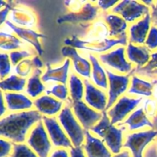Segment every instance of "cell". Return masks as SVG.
Returning a JSON list of instances; mask_svg holds the SVG:
<instances>
[{"label":"cell","mask_w":157,"mask_h":157,"mask_svg":"<svg viewBox=\"0 0 157 157\" xmlns=\"http://www.w3.org/2000/svg\"><path fill=\"white\" fill-rule=\"evenodd\" d=\"M43 118L38 110H29L20 113H11L2 118L0 123V134L2 137L22 143L31 127Z\"/></svg>","instance_id":"obj_1"},{"label":"cell","mask_w":157,"mask_h":157,"mask_svg":"<svg viewBox=\"0 0 157 157\" xmlns=\"http://www.w3.org/2000/svg\"><path fill=\"white\" fill-rule=\"evenodd\" d=\"M68 13L61 15L57 19L58 24L62 23H78L92 21L99 13V7L88 1H66Z\"/></svg>","instance_id":"obj_2"},{"label":"cell","mask_w":157,"mask_h":157,"mask_svg":"<svg viewBox=\"0 0 157 157\" xmlns=\"http://www.w3.org/2000/svg\"><path fill=\"white\" fill-rule=\"evenodd\" d=\"M91 130L104 140L112 153L116 155L120 153L123 147V130L112 125L106 111L103 112L99 122L91 128Z\"/></svg>","instance_id":"obj_3"},{"label":"cell","mask_w":157,"mask_h":157,"mask_svg":"<svg viewBox=\"0 0 157 157\" xmlns=\"http://www.w3.org/2000/svg\"><path fill=\"white\" fill-rule=\"evenodd\" d=\"M65 44L67 46H71L75 48L92 51L95 52H106L117 44L126 45L127 36H126V34H124L118 38L106 39L100 41H83V40L78 39L76 36H72L70 38H66L65 40Z\"/></svg>","instance_id":"obj_4"},{"label":"cell","mask_w":157,"mask_h":157,"mask_svg":"<svg viewBox=\"0 0 157 157\" xmlns=\"http://www.w3.org/2000/svg\"><path fill=\"white\" fill-rule=\"evenodd\" d=\"M58 119L74 147H81L84 141L85 133L73 116L71 109L69 107L62 109L61 113L58 114Z\"/></svg>","instance_id":"obj_5"},{"label":"cell","mask_w":157,"mask_h":157,"mask_svg":"<svg viewBox=\"0 0 157 157\" xmlns=\"http://www.w3.org/2000/svg\"><path fill=\"white\" fill-rule=\"evenodd\" d=\"M149 6L142 2L133 0H123L119 2L112 9V12L119 14L123 17L126 22H132L142 16H146L149 13Z\"/></svg>","instance_id":"obj_6"},{"label":"cell","mask_w":157,"mask_h":157,"mask_svg":"<svg viewBox=\"0 0 157 157\" xmlns=\"http://www.w3.org/2000/svg\"><path fill=\"white\" fill-rule=\"evenodd\" d=\"M27 144L37 153L38 157L49 156L52 145L42 122L39 121L36 127L32 130L27 140Z\"/></svg>","instance_id":"obj_7"},{"label":"cell","mask_w":157,"mask_h":157,"mask_svg":"<svg viewBox=\"0 0 157 157\" xmlns=\"http://www.w3.org/2000/svg\"><path fill=\"white\" fill-rule=\"evenodd\" d=\"M157 136V130H150L127 135L124 147L129 149L132 157H143L146 146Z\"/></svg>","instance_id":"obj_8"},{"label":"cell","mask_w":157,"mask_h":157,"mask_svg":"<svg viewBox=\"0 0 157 157\" xmlns=\"http://www.w3.org/2000/svg\"><path fill=\"white\" fill-rule=\"evenodd\" d=\"M109 80V98L106 109H109L116 101L119 97L126 92L129 83V75H119L106 71Z\"/></svg>","instance_id":"obj_9"},{"label":"cell","mask_w":157,"mask_h":157,"mask_svg":"<svg viewBox=\"0 0 157 157\" xmlns=\"http://www.w3.org/2000/svg\"><path fill=\"white\" fill-rule=\"evenodd\" d=\"M142 100L143 99L141 98H130L127 96H123L120 98L118 102L108 112V115L110 117L112 125L123 121L140 104Z\"/></svg>","instance_id":"obj_10"},{"label":"cell","mask_w":157,"mask_h":157,"mask_svg":"<svg viewBox=\"0 0 157 157\" xmlns=\"http://www.w3.org/2000/svg\"><path fill=\"white\" fill-rule=\"evenodd\" d=\"M99 58L103 64L121 73H129L132 68V64L126 60L125 48L123 47L117 48L109 53L100 55Z\"/></svg>","instance_id":"obj_11"},{"label":"cell","mask_w":157,"mask_h":157,"mask_svg":"<svg viewBox=\"0 0 157 157\" xmlns=\"http://www.w3.org/2000/svg\"><path fill=\"white\" fill-rule=\"evenodd\" d=\"M72 107L75 117L86 130H91L103 117V113L93 110L82 101H75Z\"/></svg>","instance_id":"obj_12"},{"label":"cell","mask_w":157,"mask_h":157,"mask_svg":"<svg viewBox=\"0 0 157 157\" xmlns=\"http://www.w3.org/2000/svg\"><path fill=\"white\" fill-rule=\"evenodd\" d=\"M43 121L51 141L55 147L72 148V142L62 130L55 118L43 117Z\"/></svg>","instance_id":"obj_13"},{"label":"cell","mask_w":157,"mask_h":157,"mask_svg":"<svg viewBox=\"0 0 157 157\" xmlns=\"http://www.w3.org/2000/svg\"><path fill=\"white\" fill-rule=\"evenodd\" d=\"M62 55L72 60L74 69L78 75L85 78H90L92 64L86 58L81 57L75 48L65 46L62 48Z\"/></svg>","instance_id":"obj_14"},{"label":"cell","mask_w":157,"mask_h":157,"mask_svg":"<svg viewBox=\"0 0 157 157\" xmlns=\"http://www.w3.org/2000/svg\"><path fill=\"white\" fill-rule=\"evenodd\" d=\"M86 86L85 101L92 108L100 111H105L107 107V96L101 90L91 84L88 80L84 81Z\"/></svg>","instance_id":"obj_15"},{"label":"cell","mask_w":157,"mask_h":157,"mask_svg":"<svg viewBox=\"0 0 157 157\" xmlns=\"http://www.w3.org/2000/svg\"><path fill=\"white\" fill-rule=\"evenodd\" d=\"M151 21L152 18L150 13H149L143 19L130 26L129 28L130 43L142 44L146 42L147 35L151 29Z\"/></svg>","instance_id":"obj_16"},{"label":"cell","mask_w":157,"mask_h":157,"mask_svg":"<svg viewBox=\"0 0 157 157\" xmlns=\"http://www.w3.org/2000/svg\"><path fill=\"white\" fill-rule=\"evenodd\" d=\"M6 24L7 25L12 29V31H13L18 36H19L22 39L25 40V41H27L28 43L32 44V45L35 48V50L37 51L38 55H42L44 52H43L41 43H40L39 41V38H44L45 37L42 34L38 33V32H35V31L32 30V29L18 27V26L15 25L14 23H12L11 21H9V20H7V21H6Z\"/></svg>","instance_id":"obj_17"},{"label":"cell","mask_w":157,"mask_h":157,"mask_svg":"<svg viewBox=\"0 0 157 157\" xmlns=\"http://www.w3.org/2000/svg\"><path fill=\"white\" fill-rule=\"evenodd\" d=\"M10 18L20 28L30 29L36 24V16L34 12L22 6L12 7L10 12Z\"/></svg>","instance_id":"obj_18"},{"label":"cell","mask_w":157,"mask_h":157,"mask_svg":"<svg viewBox=\"0 0 157 157\" xmlns=\"http://www.w3.org/2000/svg\"><path fill=\"white\" fill-rule=\"evenodd\" d=\"M86 144L84 150L87 157H112L110 152L103 141L92 136L88 130L85 131Z\"/></svg>","instance_id":"obj_19"},{"label":"cell","mask_w":157,"mask_h":157,"mask_svg":"<svg viewBox=\"0 0 157 157\" xmlns=\"http://www.w3.org/2000/svg\"><path fill=\"white\" fill-rule=\"evenodd\" d=\"M126 55L129 61L137 65V68H141L149 63L151 58L149 48L146 46H135L129 43L126 48Z\"/></svg>","instance_id":"obj_20"},{"label":"cell","mask_w":157,"mask_h":157,"mask_svg":"<svg viewBox=\"0 0 157 157\" xmlns=\"http://www.w3.org/2000/svg\"><path fill=\"white\" fill-rule=\"evenodd\" d=\"M34 105L42 114L54 116L61 110L62 103L49 95H43L34 101Z\"/></svg>","instance_id":"obj_21"},{"label":"cell","mask_w":157,"mask_h":157,"mask_svg":"<svg viewBox=\"0 0 157 157\" xmlns=\"http://www.w3.org/2000/svg\"><path fill=\"white\" fill-rule=\"evenodd\" d=\"M69 67H70V60L69 59H66L62 65L56 68H52L48 65L46 67V73L42 76V81L43 82L52 81L66 84L67 83Z\"/></svg>","instance_id":"obj_22"},{"label":"cell","mask_w":157,"mask_h":157,"mask_svg":"<svg viewBox=\"0 0 157 157\" xmlns=\"http://www.w3.org/2000/svg\"><path fill=\"white\" fill-rule=\"evenodd\" d=\"M4 96L9 110H29L33 106L32 101L22 94L5 93Z\"/></svg>","instance_id":"obj_23"},{"label":"cell","mask_w":157,"mask_h":157,"mask_svg":"<svg viewBox=\"0 0 157 157\" xmlns=\"http://www.w3.org/2000/svg\"><path fill=\"white\" fill-rule=\"evenodd\" d=\"M92 64V80L94 84L103 90L108 88V77L104 69L100 65L98 59L94 55H88Z\"/></svg>","instance_id":"obj_24"},{"label":"cell","mask_w":157,"mask_h":157,"mask_svg":"<svg viewBox=\"0 0 157 157\" xmlns=\"http://www.w3.org/2000/svg\"><path fill=\"white\" fill-rule=\"evenodd\" d=\"M128 126L130 131L138 130L143 127H153L154 125L145 113L143 108H139L134 111L123 123Z\"/></svg>","instance_id":"obj_25"},{"label":"cell","mask_w":157,"mask_h":157,"mask_svg":"<svg viewBox=\"0 0 157 157\" xmlns=\"http://www.w3.org/2000/svg\"><path fill=\"white\" fill-rule=\"evenodd\" d=\"M106 24L109 28V35L111 37L116 35H123L126 34V29L127 28V22L119 16L109 14L104 18Z\"/></svg>","instance_id":"obj_26"},{"label":"cell","mask_w":157,"mask_h":157,"mask_svg":"<svg viewBox=\"0 0 157 157\" xmlns=\"http://www.w3.org/2000/svg\"><path fill=\"white\" fill-rule=\"evenodd\" d=\"M132 83H131V87L129 88L128 93L132 94H139L144 95V96L149 97L152 95V90L154 88V85L152 83L149 81H144L136 76L132 77Z\"/></svg>","instance_id":"obj_27"},{"label":"cell","mask_w":157,"mask_h":157,"mask_svg":"<svg viewBox=\"0 0 157 157\" xmlns=\"http://www.w3.org/2000/svg\"><path fill=\"white\" fill-rule=\"evenodd\" d=\"M42 71L40 69H35L33 75L28 79L26 93L32 98H37L45 90L46 87L40 79Z\"/></svg>","instance_id":"obj_28"},{"label":"cell","mask_w":157,"mask_h":157,"mask_svg":"<svg viewBox=\"0 0 157 157\" xmlns=\"http://www.w3.org/2000/svg\"><path fill=\"white\" fill-rule=\"evenodd\" d=\"M26 80L16 75H11L1 81V89L5 91H22L24 90Z\"/></svg>","instance_id":"obj_29"},{"label":"cell","mask_w":157,"mask_h":157,"mask_svg":"<svg viewBox=\"0 0 157 157\" xmlns=\"http://www.w3.org/2000/svg\"><path fill=\"white\" fill-rule=\"evenodd\" d=\"M69 90L71 98L75 101H81L84 92V85L79 78L74 74H71L69 77Z\"/></svg>","instance_id":"obj_30"},{"label":"cell","mask_w":157,"mask_h":157,"mask_svg":"<svg viewBox=\"0 0 157 157\" xmlns=\"http://www.w3.org/2000/svg\"><path fill=\"white\" fill-rule=\"evenodd\" d=\"M1 43L0 48L2 51H11L21 48L22 42L14 35L1 32Z\"/></svg>","instance_id":"obj_31"},{"label":"cell","mask_w":157,"mask_h":157,"mask_svg":"<svg viewBox=\"0 0 157 157\" xmlns=\"http://www.w3.org/2000/svg\"><path fill=\"white\" fill-rule=\"evenodd\" d=\"M11 157H38L26 144H15Z\"/></svg>","instance_id":"obj_32"},{"label":"cell","mask_w":157,"mask_h":157,"mask_svg":"<svg viewBox=\"0 0 157 157\" xmlns=\"http://www.w3.org/2000/svg\"><path fill=\"white\" fill-rule=\"evenodd\" d=\"M33 67L34 66L32 60L24 59L15 66V72L21 78H24L29 76V75H30Z\"/></svg>","instance_id":"obj_33"},{"label":"cell","mask_w":157,"mask_h":157,"mask_svg":"<svg viewBox=\"0 0 157 157\" xmlns=\"http://www.w3.org/2000/svg\"><path fill=\"white\" fill-rule=\"evenodd\" d=\"M48 94H52L59 100L64 101L68 96V89L65 84H57L47 91Z\"/></svg>","instance_id":"obj_34"},{"label":"cell","mask_w":157,"mask_h":157,"mask_svg":"<svg viewBox=\"0 0 157 157\" xmlns=\"http://www.w3.org/2000/svg\"><path fill=\"white\" fill-rule=\"evenodd\" d=\"M145 44L149 50L157 49V27L155 25L151 27Z\"/></svg>","instance_id":"obj_35"},{"label":"cell","mask_w":157,"mask_h":157,"mask_svg":"<svg viewBox=\"0 0 157 157\" xmlns=\"http://www.w3.org/2000/svg\"><path fill=\"white\" fill-rule=\"evenodd\" d=\"M0 65H1V78H6L11 71V61L9 55L6 53H2L0 55Z\"/></svg>","instance_id":"obj_36"},{"label":"cell","mask_w":157,"mask_h":157,"mask_svg":"<svg viewBox=\"0 0 157 157\" xmlns=\"http://www.w3.org/2000/svg\"><path fill=\"white\" fill-rule=\"evenodd\" d=\"M157 69V51L155 52H153L151 54V58L149 60V63L141 68H137L135 70V72H138L140 75L141 74H147L151 73L152 71Z\"/></svg>","instance_id":"obj_37"},{"label":"cell","mask_w":157,"mask_h":157,"mask_svg":"<svg viewBox=\"0 0 157 157\" xmlns=\"http://www.w3.org/2000/svg\"><path fill=\"white\" fill-rule=\"evenodd\" d=\"M31 56V53L27 50H22V51H15V52H12L9 54V58L12 62V64L16 66L17 64L26 58H29Z\"/></svg>","instance_id":"obj_38"},{"label":"cell","mask_w":157,"mask_h":157,"mask_svg":"<svg viewBox=\"0 0 157 157\" xmlns=\"http://www.w3.org/2000/svg\"><path fill=\"white\" fill-rule=\"evenodd\" d=\"M143 109L146 116L153 117L157 113V101L152 99L146 100Z\"/></svg>","instance_id":"obj_39"},{"label":"cell","mask_w":157,"mask_h":157,"mask_svg":"<svg viewBox=\"0 0 157 157\" xmlns=\"http://www.w3.org/2000/svg\"><path fill=\"white\" fill-rule=\"evenodd\" d=\"M1 12H0V17H1V24L2 25L3 22H6L7 20V15H9V12L12 10V5L9 2H6L1 1Z\"/></svg>","instance_id":"obj_40"},{"label":"cell","mask_w":157,"mask_h":157,"mask_svg":"<svg viewBox=\"0 0 157 157\" xmlns=\"http://www.w3.org/2000/svg\"><path fill=\"white\" fill-rule=\"evenodd\" d=\"M0 145H1V152H0V156L1 157H8L12 150V144L6 140L2 139L0 140Z\"/></svg>","instance_id":"obj_41"},{"label":"cell","mask_w":157,"mask_h":157,"mask_svg":"<svg viewBox=\"0 0 157 157\" xmlns=\"http://www.w3.org/2000/svg\"><path fill=\"white\" fill-rule=\"evenodd\" d=\"M119 2L116 0H101V1H97L95 2L96 3V6L98 7H99L100 9H102L103 10H107V9H110L112 6H115V5L118 4Z\"/></svg>","instance_id":"obj_42"},{"label":"cell","mask_w":157,"mask_h":157,"mask_svg":"<svg viewBox=\"0 0 157 157\" xmlns=\"http://www.w3.org/2000/svg\"><path fill=\"white\" fill-rule=\"evenodd\" d=\"M71 157H86L81 147H72L70 150Z\"/></svg>","instance_id":"obj_43"},{"label":"cell","mask_w":157,"mask_h":157,"mask_svg":"<svg viewBox=\"0 0 157 157\" xmlns=\"http://www.w3.org/2000/svg\"><path fill=\"white\" fill-rule=\"evenodd\" d=\"M50 157H69L68 153L66 150H63V149H59V150H56L51 154Z\"/></svg>","instance_id":"obj_44"},{"label":"cell","mask_w":157,"mask_h":157,"mask_svg":"<svg viewBox=\"0 0 157 157\" xmlns=\"http://www.w3.org/2000/svg\"><path fill=\"white\" fill-rule=\"evenodd\" d=\"M151 7H152V15H151L152 21H153L154 24L157 25V1L154 2Z\"/></svg>","instance_id":"obj_45"},{"label":"cell","mask_w":157,"mask_h":157,"mask_svg":"<svg viewBox=\"0 0 157 157\" xmlns=\"http://www.w3.org/2000/svg\"><path fill=\"white\" fill-rule=\"evenodd\" d=\"M32 64H33L34 67H35L36 69H40L43 66L42 61H41V59H40L38 56L34 57L33 59H32Z\"/></svg>","instance_id":"obj_46"},{"label":"cell","mask_w":157,"mask_h":157,"mask_svg":"<svg viewBox=\"0 0 157 157\" xmlns=\"http://www.w3.org/2000/svg\"><path fill=\"white\" fill-rule=\"evenodd\" d=\"M4 99L5 98H3V93L1 92L0 94V113H1V115L2 116L4 114V113H6V105H5V103H4Z\"/></svg>","instance_id":"obj_47"},{"label":"cell","mask_w":157,"mask_h":157,"mask_svg":"<svg viewBox=\"0 0 157 157\" xmlns=\"http://www.w3.org/2000/svg\"><path fill=\"white\" fill-rule=\"evenodd\" d=\"M113 157H131V156L129 152L125 150V151H123L121 152V153H118V154L115 155Z\"/></svg>","instance_id":"obj_48"},{"label":"cell","mask_w":157,"mask_h":157,"mask_svg":"<svg viewBox=\"0 0 157 157\" xmlns=\"http://www.w3.org/2000/svg\"><path fill=\"white\" fill-rule=\"evenodd\" d=\"M154 98L157 100V85H155L153 88V92H152Z\"/></svg>","instance_id":"obj_49"},{"label":"cell","mask_w":157,"mask_h":157,"mask_svg":"<svg viewBox=\"0 0 157 157\" xmlns=\"http://www.w3.org/2000/svg\"><path fill=\"white\" fill-rule=\"evenodd\" d=\"M150 74H155V75H157V69H155V70L152 71L151 72Z\"/></svg>","instance_id":"obj_50"}]
</instances>
